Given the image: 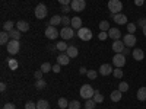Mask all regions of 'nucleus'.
Returning <instances> with one entry per match:
<instances>
[{
  "label": "nucleus",
  "instance_id": "nucleus-8",
  "mask_svg": "<svg viewBox=\"0 0 146 109\" xmlns=\"http://www.w3.org/2000/svg\"><path fill=\"white\" fill-rule=\"evenodd\" d=\"M72 10H75V12H82L85 10V7H86V2L85 0H72Z\"/></svg>",
  "mask_w": 146,
  "mask_h": 109
},
{
  "label": "nucleus",
  "instance_id": "nucleus-2",
  "mask_svg": "<svg viewBox=\"0 0 146 109\" xmlns=\"http://www.w3.org/2000/svg\"><path fill=\"white\" fill-rule=\"evenodd\" d=\"M6 47H7V53L10 55H16L19 53V50H21V44H19L18 39H10Z\"/></svg>",
  "mask_w": 146,
  "mask_h": 109
},
{
  "label": "nucleus",
  "instance_id": "nucleus-20",
  "mask_svg": "<svg viewBox=\"0 0 146 109\" xmlns=\"http://www.w3.org/2000/svg\"><path fill=\"white\" fill-rule=\"evenodd\" d=\"M121 95H123V92H120V90H114L111 95H110V98H111L113 102H120L121 100Z\"/></svg>",
  "mask_w": 146,
  "mask_h": 109
},
{
  "label": "nucleus",
  "instance_id": "nucleus-44",
  "mask_svg": "<svg viewBox=\"0 0 146 109\" xmlns=\"http://www.w3.org/2000/svg\"><path fill=\"white\" fill-rule=\"evenodd\" d=\"M70 10H72V6H70V5H64V6H62V12H63V13H69Z\"/></svg>",
  "mask_w": 146,
  "mask_h": 109
},
{
  "label": "nucleus",
  "instance_id": "nucleus-46",
  "mask_svg": "<svg viewBox=\"0 0 146 109\" xmlns=\"http://www.w3.org/2000/svg\"><path fill=\"white\" fill-rule=\"evenodd\" d=\"M2 109H16L15 108V105L13 103H6V105H3V108Z\"/></svg>",
  "mask_w": 146,
  "mask_h": 109
},
{
  "label": "nucleus",
  "instance_id": "nucleus-50",
  "mask_svg": "<svg viewBox=\"0 0 146 109\" xmlns=\"http://www.w3.org/2000/svg\"><path fill=\"white\" fill-rule=\"evenodd\" d=\"M143 3H145V0H135L136 6H143Z\"/></svg>",
  "mask_w": 146,
  "mask_h": 109
},
{
  "label": "nucleus",
  "instance_id": "nucleus-37",
  "mask_svg": "<svg viewBox=\"0 0 146 109\" xmlns=\"http://www.w3.org/2000/svg\"><path fill=\"white\" fill-rule=\"evenodd\" d=\"M136 28H137L136 23H127V32L129 33H135L136 32Z\"/></svg>",
  "mask_w": 146,
  "mask_h": 109
},
{
  "label": "nucleus",
  "instance_id": "nucleus-25",
  "mask_svg": "<svg viewBox=\"0 0 146 109\" xmlns=\"http://www.w3.org/2000/svg\"><path fill=\"white\" fill-rule=\"evenodd\" d=\"M45 86H47V81L44 79H38V80L35 81V89H38V90L45 89Z\"/></svg>",
  "mask_w": 146,
  "mask_h": 109
},
{
  "label": "nucleus",
  "instance_id": "nucleus-36",
  "mask_svg": "<svg viewBox=\"0 0 146 109\" xmlns=\"http://www.w3.org/2000/svg\"><path fill=\"white\" fill-rule=\"evenodd\" d=\"M118 90H120V92H123V93L127 92V90H129V84H127L126 81H121V83L118 84Z\"/></svg>",
  "mask_w": 146,
  "mask_h": 109
},
{
  "label": "nucleus",
  "instance_id": "nucleus-16",
  "mask_svg": "<svg viewBox=\"0 0 146 109\" xmlns=\"http://www.w3.org/2000/svg\"><path fill=\"white\" fill-rule=\"evenodd\" d=\"M113 18H114V22L118 23V25H126V22H127V18H126L124 13H117Z\"/></svg>",
  "mask_w": 146,
  "mask_h": 109
},
{
  "label": "nucleus",
  "instance_id": "nucleus-1",
  "mask_svg": "<svg viewBox=\"0 0 146 109\" xmlns=\"http://www.w3.org/2000/svg\"><path fill=\"white\" fill-rule=\"evenodd\" d=\"M79 93H80V98H82V99L88 100V99H92V98H94L95 89L91 86V84H83V86L80 87V90H79Z\"/></svg>",
  "mask_w": 146,
  "mask_h": 109
},
{
  "label": "nucleus",
  "instance_id": "nucleus-22",
  "mask_svg": "<svg viewBox=\"0 0 146 109\" xmlns=\"http://www.w3.org/2000/svg\"><path fill=\"white\" fill-rule=\"evenodd\" d=\"M36 109H50V103L45 99H41L36 102Z\"/></svg>",
  "mask_w": 146,
  "mask_h": 109
},
{
  "label": "nucleus",
  "instance_id": "nucleus-3",
  "mask_svg": "<svg viewBox=\"0 0 146 109\" xmlns=\"http://www.w3.org/2000/svg\"><path fill=\"white\" fill-rule=\"evenodd\" d=\"M108 9L110 12H111L113 15H117L121 12V9H123V3L120 2V0H110L108 2Z\"/></svg>",
  "mask_w": 146,
  "mask_h": 109
},
{
  "label": "nucleus",
  "instance_id": "nucleus-13",
  "mask_svg": "<svg viewBox=\"0 0 146 109\" xmlns=\"http://www.w3.org/2000/svg\"><path fill=\"white\" fill-rule=\"evenodd\" d=\"M108 36H110L111 39L117 41V39L121 38V32H120V29H117V28H110V31H108Z\"/></svg>",
  "mask_w": 146,
  "mask_h": 109
},
{
  "label": "nucleus",
  "instance_id": "nucleus-18",
  "mask_svg": "<svg viewBox=\"0 0 146 109\" xmlns=\"http://www.w3.org/2000/svg\"><path fill=\"white\" fill-rule=\"evenodd\" d=\"M67 55L70 57V58H76L78 55H79V51H78V48L75 47V45H70L69 48H67Z\"/></svg>",
  "mask_w": 146,
  "mask_h": 109
},
{
  "label": "nucleus",
  "instance_id": "nucleus-27",
  "mask_svg": "<svg viewBox=\"0 0 146 109\" xmlns=\"http://www.w3.org/2000/svg\"><path fill=\"white\" fill-rule=\"evenodd\" d=\"M7 66H9L10 70H16L18 66H19V63H18V60H15V58H9L7 60Z\"/></svg>",
  "mask_w": 146,
  "mask_h": 109
},
{
  "label": "nucleus",
  "instance_id": "nucleus-10",
  "mask_svg": "<svg viewBox=\"0 0 146 109\" xmlns=\"http://www.w3.org/2000/svg\"><path fill=\"white\" fill-rule=\"evenodd\" d=\"M123 42H124V45L129 47V48L135 47V44H136V36H135V33H127V35H124Z\"/></svg>",
  "mask_w": 146,
  "mask_h": 109
},
{
  "label": "nucleus",
  "instance_id": "nucleus-51",
  "mask_svg": "<svg viewBox=\"0 0 146 109\" xmlns=\"http://www.w3.org/2000/svg\"><path fill=\"white\" fill-rule=\"evenodd\" d=\"M79 73H80V74H86V73H88V70H86V68H85V67H80V70H79Z\"/></svg>",
  "mask_w": 146,
  "mask_h": 109
},
{
  "label": "nucleus",
  "instance_id": "nucleus-38",
  "mask_svg": "<svg viewBox=\"0 0 146 109\" xmlns=\"http://www.w3.org/2000/svg\"><path fill=\"white\" fill-rule=\"evenodd\" d=\"M86 76H88V79H91V80H95V79H96V76H98V73H96L95 70H88Z\"/></svg>",
  "mask_w": 146,
  "mask_h": 109
},
{
  "label": "nucleus",
  "instance_id": "nucleus-6",
  "mask_svg": "<svg viewBox=\"0 0 146 109\" xmlns=\"http://www.w3.org/2000/svg\"><path fill=\"white\" fill-rule=\"evenodd\" d=\"M44 35L47 36L48 39H56L57 36L60 35V32L57 31V28H56V26H51V25H48V26L45 28V31H44Z\"/></svg>",
  "mask_w": 146,
  "mask_h": 109
},
{
  "label": "nucleus",
  "instance_id": "nucleus-52",
  "mask_svg": "<svg viewBox=\"0 0 146 109\" xmlns=\"http://www.w3.org/2000/svg\"><path fill=\"white\" fill-rule=\"evenodd\" d=\"M6 90V83H2L0 84V92H5Z\"/></svg>",
  "mask_w": 146,
  "mask_h": 109
},
{
  "label": "nucleus",
  "instance_id": "nucleus-26",
  "mask_svg": "<svg viewBox=\"0 0 146 109\" xmlns=\"http://www.w3.org/2000/svg\"><path fill=\"white\" fill-rule=\"evenodd\" d=\"M62 23V16H58V15H54L51 19H50V25L51 26H57Z\"/></svg>",
  "mask_w": 146,
  "mask_h": 109
},
{
  "label": "nucleus",
  "instance_id": "nucleus-47",
  "mask_svg": "<svg viewBox=\"0 0 146 109\" xmlns=\"http://www.w3.org/2000/svg\"><path fill=\"white\" fill-rule=\"evenodd\" d=\"M60 70H62V66H60L58 63H57L56 66H53V71H54V73H60Z\"/></svg>",
  "mask_w": 146,
  "mask_h": 109
},
{
  "label": "nucleus",
  "instance_id": "nucleus-21",
  "mask_svg": "<svg viewBox=\"0 0 146 109\" xmlns=\"http://www.w3.org/2000/svg\"><path fill=\"white\" fill-rule=\"evenodd\" d=\"M10 38V36H9V32H2V33H0V44H2V45H7V42L10 41L9 39Z\"/></svg>",
  "mask_w": 146,
  "mask_h": 109
},
{
  "label": "nucleus",
  "instance_id": "nucleus-32",
  "mask_svg": "<svg viewBox=\"0 0 146 109\" xmlns=\"http://www.w3.org/2000/svg\"><path fill=\"white\" fill-rule=\"evenodd\" d=\"M100 29L104 31V32L110 31V23H108V20H101V22H100Z\"/></svg>",
  "mask_w": 146,
  "mask_h": 109
},
{
  "label": "nucleus",
  "instance_id": "nucleus-15",
  "mask_svg": "<svg viewBox=\"0 0 146 109\" xmlns=\"http://www.w3.org/2000/svg\"><path fill=\"white\" fill-rule=\"evenodd\" d=\"M16 29H19L21 32H28L29 31V23L27 20H18L16 22Z\"/></svg>",
  "mask_w": 146,
  "mask_h": 109
},
{
  "label": "nucleus",
  "instance_id": "nucleus-5",
  "mask_svg": "<svg viewBox=\"0 0 146 109\" xmlns=\"http://www.w3.org/2000/svg\"><path fill=\"white\" fill-rule=\"evenodd\" d=\"M78 36L82 41H91L92 39V31L88 29V28H80L78 31Z\"/></svg>",
  "mask_w": 146,
  "mask_h": 109
},
{
  "label": "nucleus",
  "instance_id": "nucleus-42",
  "mask_svg": "<svg viewBox=\"0 0 146 109\" xmlns=\"http://www.w3.org/2000/svg\"><path fill=\"white\" fill-rule=\"evenodd\" d=\"M25 109H36V103H34V102H27V103H25Z\"/></svg>",
  "mask_w": 146,
  "mask_h": 109
},
{
  "label": "nucleus",
  "instance_id": "nucleus-49",
  "mask_svg": "<svg viewBox=\"0 0 146 109\" xmlns=\"http://www.w3.org/2000/svg\"><path fill=\"white\" fill-rule=\"evenodd\" d=\"M121 54H123V55H129V54H130V48H129V47H126L124 50H123V53H121Z\"/></svg>",
  "mask_w": 146,
  "mask_h": 109
},
{
  "label": "nucleus",
  "instance_id": "nucleus-28",
  "mask_svg": "<svg viewBox=\"0 0 146 109\" xmlns=\"http://www.w3.org/2000/svg\"><path fill=\"white\" fill-rule=\"evenodd\" d=\"M3 29H5L6 32H10L12 29H15V23L12 22V20H6V22L3 23Z\"/></svg>",
  "mask_w": 146,
  "mask_h": 109
},
{
  "label": "nucleus",
  "instance_id": "nucleus-4",
  "mask_svg": "<svg viewBox=\"0 0 146 109\" xmlns=\"http://www.w3.org/2000/svg\"><path fill=\"white\" fill-rule=\"evenodd\" d=\"M47 13H48V9H47L45 5L40 3L38 6L35 7V18H36V19H45Z\"/></svg>",
  "mask_w": 146,
  "mask_h": 109
},
{
  "label": "nucleus",
  "instance_id": "nucleus-39",
  "mask_svg": "<svg viewBox=\"0 0 146 109\" xmlns=\"http://www.w3.org/2000/svg\"><path fill=\"white\" fill-rule=\"evenodd\" d=\"M113 74H114L115 79H121V77H123V70H121V68H115L113 71Z\"/></svg>",
  "mask_w": 146,
  "mask_h": 109
},
{
  "label": "nucleus",
  "instance_id": "nucleus-35",
  "mask_svg": "<svg viewBox=\"0 0 146 109\" xmlns=\"http://www.w3.org/2000/svg\"><path fill=\"white\" fill-rule=\"evenodd\" d=\"M69 109H80V102L79 100H70L69 102Z\"/></svg>",
  "mask_w": 146,
  "mask_h": 109
},
{
  "label": "nucleus",
  "instance_id": "nucleus-33",
  "mask_svg": "<svg viewBox=\"0 0 146 109\" xmlns=\"http://www.w3.org/2000/svg\"><path fill=\"white\" fill-rule=\"evenodd\" d=\"M57 103H58V106L62 108V109H67V108H69V102H67V99H64V98H60Z\"/></svg>",
  "mask_w": 146,
  "mask_h": 109
},
{
  "label": "nucleus",
  "instance_id": "nucleus-12",
  "mask_svg": "<svg viewBox=\"0 0 146 109\" xmlns=\"http://www.w3.org/2000/svg\"><path fill=\"white\" fill-rule=\"evenodd\" d=\"M57 63L60 66H67L70 63V57L67 55V53H62V54H58L57 55Z\"/></svg>",
  "mask_w": 146,
  "mask_h": 109
},
{
  "label": "nucleus",
  "instance_id": "nucleus-40",
  "mask_svg": "<svg viewBox=\"0 0 146 109\" xmlns=\"http://www.w3.org/2000/svg\"><path fill=\"white\" fill-rule=\"evenodd\" d=\"M69 23H72V19L69 16H62V25L63 26H69Z\"/></svg>",
  "mask_w": 146,
  "mask_h": 109
},
{
  "label": "nucleus",
  "instance_id": "nucleus-53",
  "mask_svg": "<svg viewBox=\"0 0 146 109\" xmlns=\"http://www.w3.org/2000/svg\"><path fill=\"white\" fill-rule=\"evenodd\" d=\"M143 35H145V36H146V26H145V28H143Z\"/></svg>",
  "mask_w": 146,
  "mask_h": 109
},
{
  "label": "nucleus",
  "instance_id": "nucleus-34",
  "mask_svg": "<svg viewBox=\"0 0 146 109\" xmlns=\"http://www.w3.org/2000/svg\"><path fill=\"white\" fill-rule=\"evenodd\" d=\"M41 71H42V73L53 71V66H51L50 63H42V66H41Z\"/></svg>",
  "mask_w": 146,
  "mask_h": 109
},
{
  "label": "nucleus",
  "instance_id": "nucleus-7",
  "mask_svg": "<svg viewBox=\"0 0 146 109\" xmlns=\"http://www.w3.org/2000/svg\"><path fill=\"white\" fill-rule=\"evenodd\" d=\"M113 63H114V67H117V68L124 67V66H126V55H123V54H115V55L113 57Z\"/></svg>",
  "mask_w": 146,
  "mask_h": 109
},
{
  "label": "nucleus",
  "instance_id": "nucleus-19",
  "mask_svg": "<svg viewBox=\"0 0 146 109\" xmlns=\"http://www.w3.org/2000/svg\"><path fill=\"white\" fill-rule=\"evenodd\" d=\"M133 58H135L136 61H142V60L145 58V53H143V50H140V48L135 50V51H133Z\"/></svg>",
  "mask_w": 146,
  "mask_h": 109
},
{
  "label": "nucleus",
  "instance_id": "nucleus-54",
  "mask_svg": "<svg viewBox=\"0 0 146 109\" xmlns=\"http://www.w3.org/2000/svg\"><path fill=\"white\" fill-rule=\"evenodd\" d=\"M67 109H69V108H67Z\"/></svg>",
  "mask_w": 146,
  "mask_h": 109
},
{
  "label": "nucleus",
  "instance_id": "nucleus-17",
  "mask_svg": "<svg viewBox=\"0 0 146 109\" xmlns=\"http://www.w3.org/2000/svg\"><path fill=\"white\" fill-rule=\"evenodd\" d=\"M70 25H72L73 29H76V31H79L80 28H83V26H82V19H80L79 16L72 18V23H70Z\"/></svg>",
  "mask_w": 146,
  "mask_h": 109
},
{
  "label": "nucleus",
  "instance_id": "nucleus-41",
  "mask_svg": "<svg viewBox=\"0 0 146 109\" xmlns=\"http://www.w3.org/2000/svg\"><path fill=\"white\" fill-rule=\"evenodd\" d=\"M137 26H139V28H142V29L146 26V19H145V18H142V19H139V20H137Z\"/></svg>",
  "mask_w": 146,
  "mask_h": 109
},
{
  "label": "nucleus",
  "instance_id": "nucleus-29",
  "mask_svg": "<svg viewBox=\"0 0 146 109\" xmlns=\"http://www.w3.org/2000/svg\"><path fill=\"white\" fill-rule=\"evenodd\" d=\"M56 48H57L58 51H62V53H63V51H67V48H69V47H67V44H66L64 41H60V42L56 44Z\"/></svg>",
  "mask_w": 146,
  "mask_h": 109
},
{
  "label": "nucleus",
  "instance_id": "nucleus-14",
  "mask_svg": "<svg viewBox=\"0 0 146 109\" xmlns=\"http://www.w3.org/2000/svg\"><path fill=\"white\" fill-rule=\"evenodd\" d=\"M113 71H114V70H113V67L110 66V64H102V66L100 67V74H101V76H110Z\"/></svg>",
  "mask_w": 146,
  "mask_h": 109
},
{
  "label": "nucleus",
  "instance_id": "nucleus-11",
  "mask_svg": "<svg viewBox=\"0 0 146 109\" xmlns=\"http://www.w3.org/2000/svg\"><path fill=\"white\" fill-rule=\"evenodd\" d=\"M124 48H126V45H124V42H123V41L117 39V41H114V42H113V51H114L115 54H121Z\"/></svg>",
  "mask_w": 146,
  "mask_h": 109
},
{
  "label": "nucleus",
  "instance_id": "nucleus-45",
  "mask_svg": "<svg viewBox=\"0 0 146 109\" xmlns=\"http://www.w3.org/2000/svg\"><path fill=\"white\" fill-rule=\"evenodd\" d=\"M34 77H35L36 80H38V79H42V71H41V70L35 71V73H34Z\"/></svg>",
  "mask_w": 146,
  "mask_h": 109
},
{
  "label": "nucleus",
  "instance_id": "nucleus-43",
  "mask_svg": "<svg viewBox=\"0 0 146 109\" xmlns=\"http://www.w3.org/2000/svg\"><path fill=\"white\" fill-rule=\"evenodd\" d=\"M98 38H100L101 41H104V39H107V38H108V33H107V32H104V31H101V32L98 33Z\"/></svg>",
  "mask_w": 146,
  "mask_h": 109
},
{
  "label": "nucleus",
  "instance_id": "nucleus-30",
  "mask_svg": "<svg viewBox=\"0 0 146 109\" xmlns=\"http://www.w3.org/2000/svg\"><path fill=\"white\" fill-rule=\"evenodd\" d=\"M92 99H94L96 103H102V102H104V96H102L98 90H95V95H94V98H92Z\"/></svg>",
  "mask_w": 146,
  "mask_h": 109
},
{
  "label": "nucleus",
  "instance_id": "nucleus-48",
  "mask_svg": "<svg viewBox=\"0 0 146 109\" xmlns=\"http://www.w3.org/2000/svg\"><path fill=\"white\" fill-rule=\"evenodd\" d=\"M58 3L62 5V6H64V5H70L72 0H58Z\"/></svg>",
  "mask_w": 146,
  "mask_h": 109
},
{
  "label": "nucleus",
  "instance_id": "nucleus-9",
  "mask_svg": "<svg viewBox=\"0 0 146 109\" xmlns=\"http://www.w3.org/2000/svg\"><path fill=\"white\" fill-rule=\"evenodd\" d=\"M60 36L63 39H72L75 36V29L73 28H69V26H64L62 31H60Z\"/></svg>",
  "mask_w": 146,
  "mask_h": 109
},
{
  "label": "nucleus",
  "instance_id": "nucleus-31",
  "mask_svg": "<svg viewBox=\"0 0 146 109\" xmlns=\"http://www.w3.org/2000/svg\"><path fill=\"white\" fill-rule=\"evenodd\" d=\"M95 106H96V102L94 99H88L85 102V109H95Z\"/></svg>",
  "mask_w": 146,
  "mask_h": 109
},
{
  "label": "nucleus",
  "instance_id": "nucleus-24",
  "mask_svg": "<svg viewBox=\"0 0 146 109\" xmlns=\"http://www.w3.org/2000/svg\"><path fill=\"white\" fill-rule=\"evenodd\" d=\"M9 36H10V39H21V31L19 29H12L9 32Z\"/></svg>",
  "mask_w": 146,
  "mask_h": 109
},
{
  "label": "nucleus",
  "instance_id": "nucleus-23",
  "mask_svg": "<svg viewBox=\"0 0 146 109\" xmlns=\"http://www.w3.org/2000/svg\"><path fill=\"white\" fill-rule=\"evenodd\" d=\"M137 100H140V102L146 100V87H140L137 90Z\"/></svg>",
  "mask_w": 146,
  "mask_h": 109
}]
</instances>
